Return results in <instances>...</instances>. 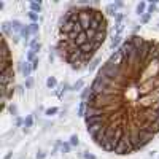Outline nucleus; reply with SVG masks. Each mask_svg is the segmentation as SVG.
<instances>
[{
	"instance_id": "f257e3e1",
	"label": "nucleus",
	"mask_w": 159,
	"mask_h": 159,
	"mask_svg": "<svg viewBox=\"0 0 159 159\" xmlns=\"http://www.w3.org/2000/svg\"><path fill=\"white\" fill-rule=\"evenodd\" d=\"M84 123L99 148L119 156L159 134V40L131 35L113 51L89 86Z\"/></svg>"
},
{
	"instance_id": "f03ea898",
	"label": "nucleus",
	"mask_w": 159,
	"mask_h": 159,
	"mask_svg": "<svg viewBox=\"0 0 159 159\" xmlns=\"http://www.w3.org/2000/svg\"><path fill=\"white\" fill-rule=\"evenodd\" d=\"M108 35V19L91 5H73L57 24L56 53L72 70H83L92 62Z\"/></svg>"
},
{
	"instance_id": "7ed1b4c3",
	"label": "nucleus",
	"mask_w": 159,
	"mask_h": 159,
	"mask_svg": "<svg viewBox=\"0 0 159 159\" xmlns=\"http://www.w3.org/2000/svg\"><path fill=\"white\" fill-rule=\"evenodd\" d=\"M14 72H13V57H11L10 48H8L5 35L2 37V110H5L13 97L14 89Z\"/></svg>"
},
{
	"instance_id": "20e7f679",
	"label": "nucleus",
	"mask_w": 159,
	"mask_h": 159,
	"mask_svg": "<svg viewBox=\"0 0 159 159\" xmlns=\"http://www.w3.org/2000/svg\"><path fill=\"white\" fill-rule=\"evenodd\" d=\"M32 70H34V69H32L30 62H27V61H26V62L21 64V72H22V75H24V76H30Z\"/></svg>"
},
{
	"instance_id": "39448f33",
	"label": "nucleus",
	"mask_w": 159,
	"mask_h": 159,
	"mask_svg": "<svg viewBox=\"0 0 159 159\" xmlns=\"http://www.w3.org/2000/svg\"><path fill=\"white\" fill-rule=\"evenodd\" d=\"M121 35H115V37L113 38H111V43H110V49H115V51H116V49L118 48H119V46H121V45H119V43H121Z\"/></svg>"
},
{
	"instance_id": "423d86ee",
	"label": "nucleus",
	"mask_w": 159,
	"mask_h": 159,
	"mask_svg": "<svg viewBox=\"0 0 159 159\" xmlns=\"http://www.w3.org/2000/svg\"><path fill=\"white\" fill-rule=\"evenodd\" d=\"M135 10H137V14H138V16H143V14L146 13V10H148V8H146V3H145V2H140V3L137 5V8H135Z\"/></svg>"
},
{
	"instance_id": "0eeeda50",
	"label": "nucleus",
	"mask_w": 159,
	"mask_h": 159,
	"mask_svg": "<svg viewBox=\"0 0 159 159\" xmlns=\"http://www.w3.org/2000/svg\"><path fill=\"white\" fill-rule=\"evenodd\" d=\"M105 13L111 14V16H116V14H118V11H116V5H115V3L107 5V7H105Z\"/></svg>"
},
{
	"instance_id": "6e6552de",
	"label": "nucleus",
	"mask_w": 159,
	"mask_h": 159,
	"mask_svg": "<svg viewBox=\"0 0 159 159\" xmlns=\"http://www.w3.org/2000/svg\"><path fill=\"white\" fill-rule=\"evenodd\" d=\"M32 124H34V118L29 115V116L24 119V132H29V127H32Z\"/></svg>"
},
{
	"instance_id": "1a4fd4ad",
	"label": "nucleus",
	"mask_w": 159,
	"mask_h": 159,
	"mask_svg": "<svg viewBox=\"0 0 159 159\" xmlns=\"http://www.w3.org/2000/svg\"><path fill=\"white\" fill-rule=\"evenodd\" d=\"M46 86H48L49 89H54V88L57 86V80H56L54 76H49V78L46 80Z\"/></svg>"
},
{
	"instance_id": "9d476101",
	"label": "nucleus",
	"mask_w": 159,
	"mask_h": 159,
	"mask_svg": "<svg viewBox=\"0 0 159 159\" xmlns=\"http://www.w3.org/2000/svg\"><path fill=\"white\" fill-rule=\"evenodd\" d=\"M30 29H29V26H24V27H22V30H21V37L24 38V40H27L29 37H30Z\"/></svg>"
},
{
	"instance_id": "9b49d317",
	"label": "nucleus",
	"mask_w": 159,
	"mask_h": 159,
	"mask_svg": "<svg viewBox=\"0 0 159 159\" xmlns=\"http://www.w3.org/2000/svg\"><path fill=\"white\" fill-rule=\"evenodd\" d=\"M30 10L34 11V13H38V11L42 10V5L37 3V2H30Z\"/></svg>"
},
{
	"instance_id": "f8f14e48",
	"label": "nucleus",
	"mask_w": 159,
	"mask_h": 159,
	"mask_svg": "<svg viewBox=\"0 0 159 159\" xmlns=\"http://www.w3.org/2000/svg\"><path fill=\"white\" fill-rule=\"evenodd\" d=\"M83 86H84V81H83V80H78V81L73 84L72 89H73V91H81V88H83Z\"/></svg>"
},
{
	"instance_id": "ddd939ff",
	"label": "nucleus",
	"mask_w": 159,
	"mask_h": 159,
	"mask_svg": "<svg viewBox=\"0 0 159 159\" xmlns=\"http://www.w3.org/2000/svg\"><path fill=\"white\" fill-rule=\"evenodd\" d=\"M57 111H59L57 107H51V108H48V110L45 111V115H46V116H53V115H56Z\"/></svg>"
},
{
	"instance_id": "4468645a",
	"label": "nucleus",
	"mask_w": 159,
	"mask_h": 159,
	"mask_svg": "<svg viewBox=\"0 0 159 159\" xmlns=\"http://www.w3.org/2000/svg\"><path fill=\"white\" fill-rule=\"evenodd\" d=\"M70 145H73V146L80 145V138L76 137V135H72V137H70Z\"/></svg>"
},
{
	"instance_id": "2eb2a0df",
	"label": "nucleus",
	"mask_w": 159,
	"mask_h": 159,
	"mask_svg": "<svg viewBox=\"0 0 159 159\" xmlns=\"http://www.w3.org/2000/svg\"><path fill=\"white\" fill-rule=\"evenodd\" d=\"M29 29H30L32 34H37V32H38V24H37V22H32V24L29 26Z\"/></svg>"
},
{
	"instance_id": "dca6fc26",
	"label": "nucleus",
	"mask_w": 159,
	"mask_h": 159,
	"mask_svg": "<svg viewBox=\"0 0 159 159\" xmlns=\"http://www.w3.org/2000/svg\"><path fill=\"white\" fill-rule=\"evenodd\" d=\"M150 18H151V14H148V13H145L142 16V19H140V22H142V24H146V22L150 21Z\"/></svg>"
},
{
	"instance_id": "f3484780",
	"label": "nucleus",
	"mask_w": 159,
	"mask_h": 159,
	"mask_svg": "<svg viewBox=\"0 0 159 159\" xmlns=\"http://www.w3.org/2000/svg\"><path fill=\"white\" fill-rule=\"evenodd\" d=\"M154 11H156V3H151V5L148 7V10H146V13H148V14H153Z\"/></svg>"
},
{
	"instance_id": "a211bd4d",
	"label": "nucleus",
	"mask_w": 159,
	"mask_h": 159,
	"mask_svg": "<svg viewBox=\"0 0 159 159\" xmlns=\"http://www.w3.org/2000/svg\"><path fill=\"white\" fill-rule=\"evenodd\" d=\"M34 56H35V53L30 49V51L27 53V62H30V61H32V62H34V61H35V59H34Z\"/></svg>"
},
{
	"instance_id": "6ab92c4d",
	"label": "nucleus",
	"mask_w": 159,
	"mask_h": 159,
	"mask_svg": "<svg viewBox=\"0 0 159 159\" xmlns=\"http://www.w3.org/2000/svg\"><path fill=\"white\" fill-rule=\"evenodd\" d=\"M29 18H30L32 21H37V19H38V14L34 13V11H30V13H29Z\"/></svg>"
},
{
	"instance_id": "aec40b11",
	"label": "nucleus",
	"mask_w": 159,
	"mask_h": 159,
	"mask_svg": "<svg viewBox=\"0 0 159 159\" xmlns=\"http://www.w3.org/2000/svg\"><path fill=\"white\" fill-rule=\"evenodd\" d=\"M115 18H116L118 24H121V21H123V18H124V14H123V13H118V14H116V16H115Z\"/></svg>"
},
{
	"instance_id": "412c9836",
	"label": "nucleus",
	"mask_w": 159,
	"mask_h": 159,
	"mask_svg": "<svg viewBox=\"0 0 159 159\" xmlns=\"http://www.w3.org/2000/svg\"><path fill=\"white\" fill-rule=\"evenodd\" d=\"M62 151L64 153H69L70 151V145H69V143H64V145H62Z\"/></svg>"
},
{
	"instance_id": "4be33fe9",
	"label": "nucleus",
	"mask_w": 159,
	"mask_h": 159,
	"mask_svg": "<svg viewBox=\"0 0 159 159\" xmlns=\"http://www.w3.org/2000/svg\"><path fill=\"white\" fill-rule=\"evenodd\" d=\"M40 48H42V45H40V43H37L35 46H32V51H34V53H38V51H40Z\"/></svg>"
},
{
	"instance_id": "5701e85b",
	"label": "nucleus",
	"mask_w": 159,
	"mask_h": 159,
	"mask_svg": "<svg viewBox=\"0 0 159 159\" xmlns=\"http://www.w3.org/2000/svg\"><path fill=\"white\" fill-rule=\"evenodd\" d=\"M45 158H46V154L43 151H38L37 153V159H45Z\"/></svg>"
},
{
	"instance_id": "b1692460",
	"label": "nucleus",
	"mask_w": 159,
	"mask_h": 159,
	"mask_svg": "<svg viewBox=\"0 0 159 159\" xmlns=\"http://www.w3.org/2000/svg\"><path fill=\"white\" fill-rule=\"evenodd\" d=\"M84 159H96V156L89 154V153H84Z\"/></svg>"
},
{
	"instance_id": "393cba45",
	"label": "nucleus",
	"mask_w": 159,
	"mask_h": 159,
	"mask_svg": "<svg viewBox=\"0 0 159 159\" xmlns=\"http://www.w3.org/2000/svg\"><path fill=\"white\" fill-rule=\"evenodd\" d=\"M37 67H38V59H35V61H34V62H32V69H37Z\"/></svg>"
},
{
	"instance_id": "a878e982",
	"label": "nucleus",
	"mask_w": 159,
	"mask_h": 159,
	"mask_svg": "<svg viewBox=\"0 0 159 159\" xmlns=\"http://www.w3.org/2000/svg\"><path fill=\"white\" fill-rule=\"evenodd\" d=\"M32 86V81L30 80H27V81H26V88H30Z\"/></svg>"
}]
</instances>
